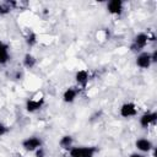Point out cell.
<instances>
[{"label":"cell","mask_w":157,"mask_h":157,"mask_svg":"<svg viewBox=\"0 0 157 157\" xmlns=\"http://www.w3.org/2000/svg\"><path fill=\"white\" fill-rule=\"evenodd\" d=\"M97 148L93 146H77L69 150L70 157H93Z\"/></svg>","instance_id":"cell-1"},{"label":"cell","mask_w":157,"mask_h":157,"mask_svg":"<svg viewBox=\"0 0 157 157\" xmlns=\"http://www.w3.org/2000/svg\"><path fill=\"white\" fill-rule=\"evenodd\" d=\"M148 40H150V37L147 33H139L137 36H135V38L132 39L131 42V45H130V50L131 52H142V49L146 48V45L148 44Z\"/></svg>","instance_id":"cell-2"},{"label":"cell","mask_w":157,"mask_h":157,"mask_svg":"<svg viewBox=\"0 0 157 157\" xmlns=\"http://www.w3.org/2000/svg\"><path fill=\"white\" fill-rule=\"evenodd\" d=\"M42 139L38 137V136H31V137H26L23 141H22V147L26 150V151H29V152H33V151H37L38 148L42 147Z\"/></svg>","instance_id":"cell-3"},{"label":"cell","mask_w":157,"mask_h":157,"mask_svg":"<svg viewBox=\"0 0 157 157\" xmlns=\"http://www.w3.org/2000/svg\"><path fill=\"white\" fill-rule=\"evenodd\" d=\"M119 113L123 118H131V117H135L137 114V107L132 102H125L120 107Z\"/></svg>","instance_id":"cell-4"},{"label":"cell","mask_w":157,"mask_h":157,"mask_svg":"<svg viewBox=\"0 0 157 157\" xmlns=\"http://www.w3.org/2000/svg\"><path fill=\"white\" fill-rule=\"evenodd\" d=\"M136 65L141 69H148L152 65L151 54L148 52H140L136 56Z\"/></svg>","instance_id":"cell-5"},{"label":"cell","mask_w":157,"mask_h":157,"mask_svg":"<svg viewBox=\"0 0 157 157\" xmlns=\"http://www.w3.org/2000/svg\"><path fill=\"white\" fill-rule=\"evenodd\" d=\"M157 120V113L156 112H145L141 117H140V125L142 128H148L150 125L155 124V121Z\"/></svg>","instance_id":"cell-6"},{"label":"cell","mask_w":157,"mask_h":157,"mask_svg":"<svg viewBox=\"0 0 157 157\" xmlns=\"http://www.w3.org/2000/svg\"><path fill=\"white\" fill-rule=\"evenodd\" d=\"M43 104H44L43 98H29L26 102V109L28 112H36V110L40 109Z\"/></svg>","instance_id":"cell-7"},{"label":"cell","mask_w":157,"mask_h":157,"mask_svg":"<svg viewBox=\"0 0 157 157\" xmlns=\"http://www.w3.org/2000/svg\"><path fill=\"white\" fill-rule=\"evenodd\" d=\"M135 146H136V148L140 151V152H150L152 148H153V145H152V142L148 140V139H137L136 140V142H135Z\"/></svg>","instance_id":"cell-8"},{"label":"cell","mask_w":157,"mask_h":157,"mask_svg":"<svg viewBox=\"0 0 157 157\" xmlns=\"http://www.w3.org/2000/svg\"><path fill=\"white\" fill-rule=\"evenodd\" d=\"M107 9L112 15H120L123 11V1L121 0H110L107 4Z\"/></svg>","instance_id":"cell-9"},{"label":"cell","mask_w":157,"mask_h":157,"mask_svg":"<svg viewBox=\"0 0 157 157\" xmlns=\"http://www.w3.org/2000/svg\"><path fill=\"white\" fill-rule=\"evenodd\" d=\"M78 94V90L76 87H69L63 93V99L65 103H72Z\"/></svg>","instance_id":"cell-10"},{"label":"cell","mask_w":157,"mask_h":157,"mask_svg":"<svg viewBox=\"0 0 157 157\" xmlns=\"http://www.w3.org/2000/svg\"><path fill=\"white\" fill-rule=\"evenodd\" d=\"M88 78H90V75L86 70H78L75 74V80H76L77 85L81 86V87H86V85L88 82Z\"/></svg>","instance_id":"cell-11"},{"label":"cell","mask_w":157,"mask_h":157,"mask_svg":"<svg viewBox=\"0 0 157 157\" xmlns=\"http://www.w3.org/2000/svg\"><path fill=\"white\" fill-rule=\"evenodd\" d=\"M10 59V54H9V45L5 44L2 40H0V65L7 63Z\"/></svg>","instance_id":"cell-12"},{"label":"cell","mask_w":157,"mask_h":157,"mask_svg":"<svg viewBox=\"0 0 157 157\" xmlns=\"http://www.w3.org/2000/svg\"><path fill=\"white\" fill-rule=\"evenodd\" d=\"M72 144H74V139H72L70 135L63 136V137L60 139V141H59L60 147L64 148V150H70V148L72 147Z\"/></svg>","instance_id":"cell-13"},{"label":"cell","mask_w":157,"mask_h":157,"mask_svg":"<svg viewBox=\"0 0 157 157\" xmlns=\"http://www.w3.org/2000/svg\"><path fill=\"white\" fill-rule=\"evenodd\" d=\"M36 63H37V60H36V58H34L31 53L25 54V56H23V65H25L26 67L32 69V67L36 65Z\"/></svg>","instance_id":"cell-14"},{"label":"cell","mask_w":157,"mask_h":157,"mask_svg":"<svg viewBox=\"0 0 157 157\" xmlns=\"http://www.w3.org/2000/svg\"><path fill=\"white\" fill-rule=\"evenodd\" d=\"M26 42H27V44H28L29 47L34 45V44L37 43V36H36V33H29V34L27 36Z\"/></svg>","instance_id":"cell-15"},{"label":"cell","mask_w":157,"mask_h":157,"mask_svg":"<svg viewBox=\"0 0 157 157\" xmlns=\"http://www.w3.org/2000/svg\"><path fill=\"white\" fill-rule=\"evenodd\" d=\"M150 54H151V61H152V64H155L157 61V50H153Z\"/></svg>","instance_id":"cell-16"},{"label":"cell","mask_w":157,"mask_h":157,"mask_svg":"<svg viewBox=\"0 0 157 157\" xmlns=\"http://www.w3.org/2000/svg\"><path fill=\"white\" fill-rule=\"evenodd\" d=\"M6 131H7V128L0 123V136H2L4 134H6Z\"/></svg>","instance_id":"cell-17"},{"label":"cell","mask_w":157,"mask_h":157,"mask_svg":"<svg viewBox=\"0 0 157 157\" xmlns=\"http://www.w3.org/2000/svg\"><path fill=\"white\" fill-rule=\"evenodd\" d=\"M36 156H37V157H44V151H43L42 147L38 148V150L36 151Z\"/></svg>","instance_id":"cell-18"},{"label":"cell","mask_w":157,"mask_h":157,"mask_svg":"<svg viewBox=\"0 0 157 157\" xmlns=\"http://www.w3.org/2000/svg\"><path fill=\"white\" fill-rule=\"evenodd\" d=\"M10 11V7H5V6H2V5H0V15L1 13H6V12H9Z\"/></svg>","instance_id":"cell-19"},{"label":"cell","mask_w":157,"mask_h":157,"mask_svg":"<svg viewBox=\"0 0 157 157\" xmlns=\"http://www.w3.org/2000/svg\"><path fill=\"white\" fill-rule=\"evenodd\" d=\"M129 157H146V156L142 155V153H131Z\"/></svg>","instance_id":"cell-20"}]
</instances>
